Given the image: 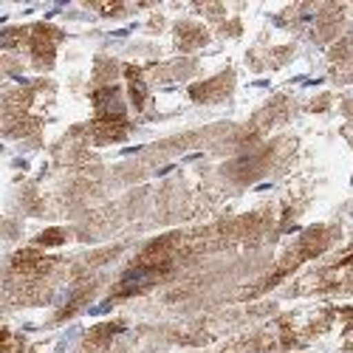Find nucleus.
I'll return each instance as SVG.
<instances>
[{"instance_id":"f257e3e1","label":"nucleus","mask_w":353,"mask_h":353,"mask_svg":"<svg viewBox=\"0 0 353 353\" xmlns=\"http://www.w3.org/2000/svg\"><path fill=\"white\" fill-rule=\"evenodd\" d=\"M331 243H334V229H331V226H314V229H308L303 238L285 252V257L269 272V277L263 280L260 285L252 288V294H263V291L274 288V285H277L280 280H285L291 272H297L303 263H308V260H314L316 254H322Z\"/></svg>"},{"instance_id":"f03ea898","label":"nucleus","mask_w":353,"mask_h":353,"mask_svg":"<svg viewBox=\"0 0 353 353\" xmlns=\"http://www.w3.org/2000/svg\"><path fill=\"white\" fill-rule=\"evenodd\" d=\"M60 28L54 26H34L32 34H28V51H32V60L37 68H51L54 65V57H57V43H60Z\"/></svg>"},{"instance_id":"7ed1b4c3","label":"nucleus","mask_w":353,"mask_h":353,"mask_svg":"<svg viewBox=\"0 0 353 353\" xmlns=\"http://www.w3.org/2000/svg\"><path fill=\"white\" fill-rule=\"evenodd\" d=\"M9 269H12V274L20 277V280H40V277H46V274L54 269V257H46V254H40L37 249H20V252L12 257Z\"/></svg>"},{"instance_id":"20e7f679","label":"nucleus","mask_w":353,"mask_h":353,"mask_svg":"<svg viewBox=\"0 0 353 353\" xmlns=\"http://www.w3.org/2000/svg\"><path fill=\"white\" fill-rule=\"evenodd\" d=\"M94 108H97L94 119H128L116 85H105L99 91H94Z\"/></svg>"},{"instance_id":"39448f33","label":"nucleus","mask_w":353,"mask_h":353,"mask_svg":"<svg viewBox=\"0 0 353 353\" xmlns=\"http://www.w3.org/2000/svg\"><path fill=\"white\" fill-rule=\"evenodd\" d=\"M122 322H102V325L91 328L85 334V342H82V353H102L110 347V342L122 334Z\"/></svg>"},{"instance_id":"423d86ee","label":"nucleus","mask_w":353,"mask_h":353,"mask_svg":"<svg viewBox=\"0 0 353 353\" xmlns=\"http://www.w3.org/2000/svg\"><path fill=\"white\" fill-rule=\"evenodd\" d=\"M130 130L128 119H94L91 125V136L97 144H110V141H122Z\"/></svg>"},{"instance_id":"0eeeda50","label":"nucleus","mask_w":353,"mask_h":353,"mask_svg":"<svg viewBox=\"0 0 353 353\" xmlns=\"http://www.w3.org/2000/svg\"><path fill=\"white\" fill-rule=\"evenodd\" d=\"M207 40H210L207 28L198 26V23H181L179 28H175V46H179L181 51L201 48V46H207Z\"/></svg>"},{"instance_id":"6e6552de","label":"nucleus","mask_w":353,"mask_h":353,"mask_svg":"<svg viewBox=\"0 0 353 353\" xmlns=\"http://www.w3.org/2000/svg\"><path fill=\"white\" fill-rule=\"evenodd\" d=\"M229 88H232V74H221V77L203 82V85H195L190 94L198 102H210V99H223L229 94Z\"/></svg>"},{"instance_id":"1a4fd4ad","label":"nucleus","mask_w":353,"mask_h":353,"mask_svg":"<svg viewBox=\"0 0 353 353\" xmlns=\"http://www.w3.org/2000/svg\"><path fill=\"white\" fill-rule=\"evenodd\" d=\"M125 79H128V91H130V102L136 110H144L147 105V85H144V77L136 65H125Z\"/></svg>"},{"instance_id":"9d476101","label":"nucleus","mask_w":353,"mask_h":353,"mask_svg":"<svg viewBox=\"0 0 353 353\" xmlns=\"http://www.w3.org/2000/svg\"><path fill=\"white\" fill-rule=\"evenodd\" d=\"M65 238H68V234H65L63 229H46L43 234H37L34 246H40V249H54V246H63Z\"/></svg>"},{"instance_id":"9b49d317","label":"nucleus","mask_w":353,"mask_h":353,"mask_svg":"<svg viewBox=\"0 0 353 353\" xmlns=\"http://www.w3.org/2000/svg\"><path fill=\"white\" fill-rule=\"evenodd\" d=\"M32 32H26V28H9L3 32V48H17V43H23Z\"/></svg>"},{"instance_id":"f8f14e48","label":"nucleus","mask_w":353,"mask_h":353,"mask_svg":"<svg viewBox=\"0 0 353 353\" xmlns=\"http://www.w3.org/2000/svg\"><path fill=\"white\" fill-rule=\"evenodd\" d=\"M23 347H26L23 339H17V336L6 328V331H3V353H23Z\"/></svg>"},{"instance_id":"ddd939ff","label":"nucleus","mask_w":353,"mask_h":353,"mask_svg":"<svg viewBox=\"0 0 353 353\" xmlns=\"http://www.w3.org/2000/svg\"><path fill=\"white\" fill-rule=\"evenodd\" d=\"M334 269H342V272H350V274H353V246H350V249H345V252L336 257Z\"/></svg>"},{"instance_id":"4468645a","label":"nucleus","mask_w":353,"mask_h":353,"mask_svg":"<svg viewBox=\"0 0 353 353\" xmlns=\"http://www.w3.org/2000/svg\"><path fill=\"white\" fill-rule=\"evenodd\" d=\"M88 6H94L99 14H119L125 9L122 3H88Z\"/></svg>"},{"instance_id":"2eb2a0df","label":"nucleus","mask_w":353,"mask_h":353,"mask_svg":"<svg viewBox=\"0 0 353 353\" xmlns=\"http://www.w3.org/2000/svg\"><path fill=\"white\" fill-rule=\"evenodd\" d=\"M342 316H345V322H347V328H353V305H350V308H345V311H342Z\"/></svg>"}]
</instances>
